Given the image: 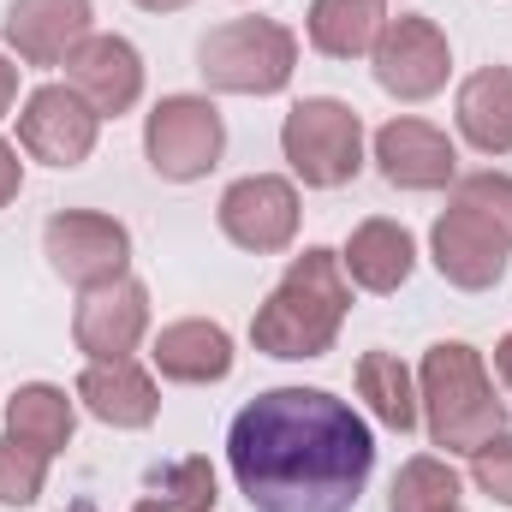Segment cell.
Instances as JSON below:
<instances>
[{
    "instance_id": "1",
    "label": "cell",
    "mask_w": 512,
    "mask_h": 512,
    "mask_svg": "<svg viewBox=\"0 0 512 512\" xmlns=\"http://www.w3.org/2000/svg\"><path fill=\"white\" fill-rule=\"evenodd\" d=\"M227 471L251 512H352L376 435L328 387H268L227 429Z\"/></svg>"
},
{
    "instance_id": "2",
    "label": "cell",
    "mask_w": 512,
    "mask_h": 512,
    "mask_svg": "<svg viewBox=\"0 0 512 512\" xmlns=\"http://www.w3.org/2000/svg\"><path fill=\"white\" fill-rule=\"evenodd\" d=\"M346 316H352V280L340 268V251L304 245L286 262V274L274 280V292L256 304L251 346L268 352V358H286V364L328 358Z\"/></svg>"
},
{
    "instance_id": "3",
    "label": "cell",
    "mask_w": 512,
    "mask_h": 512,
    "mask_svg": "<svg viewBox=\"0 0 512 512\" xmlns=\"http://www.w3.org/2000/svg\"><path fill=\"white\" fill-rule=\"evenodd\" d=\"M423 429L441 453H477L489 435L507 429V399L489 382V364L465 340H435L417 364Z\"/></svg>"
},
{
    "instance_id": "4",
    "label": "cell",
    "mask_w": 512,
    "mask_h": 512,
    "mask_svg": "<svg viewBox=\"0 0 512 512\" xmlns=\"http://www.w3.org/2000/svg\"><path fill=\"white\" fill-rule=\"evenodd\" d=\"M197 72L221 96H280L298 72V36L280 18H227L197 42Z\"/></svg>"
},
{
    "instance_id": "5",
    "label": "cell",
    "mask_w": 512,
    "mask_h": 512,
    "mask_svg": "<svg viewBox=\"0 0 512 512\" xmlns=\"http://www.w3.org/2000/svg\"><path fill=\"white\" fill-rule=\"evenodd\" d=\"M280 155L310 191H340L364 173V120L340 96H304L286 126H280Z\"/></svg>"
},
{
    "instance_id": "6",
    "label": "cell",
    "mask_w": 512,
    "mask_h": 512,
    "mask_svg": "<svg viewBox=\"0 0 512 512\" xmlns=\"http://www.w3.org/2000/svg\"><path fill=\"white\" fill-rule=\"evenodd\" d=\"M227 120L209 96H161L143 120V155L167 185H191L221 167Z\"/></svg>"
},
{
    "instance_id": "7",
    "label": "cell",
    "mask_w": 512,
    "mask_h": 512,
    "mask_svg": "<svg viewBox=\"0 0 512 512\" xmlns=\"http://www.w3.org/2000/svg\"><path fill=\"white\" fill-rule=\"evenodd\" d=\"M42 256H48V268H54L66 286L96 292V286L126 280L131 233L114 215H102V209H60V215H48V227H42Z\"/></svg>"
},
{
    "instance_id": "8",
    "label": "cell",
    "mask_w": 512,
    "mask_h": 512,
    "mask_svg": "<svg viewBox=\"0 0 512 512\" xmlns=\"http://www.w3.org/2000/svg\"><path fill=\"white\" fill-rule=\"evenodd\" d=\"M429 256H435V268H441L447 286H459V292H495L507 280L512 233L495 215H483L477 203L453 197L447 215L429 227Z\"/></svg>"
},
{
    "instance_id": "9",
    "label": "cell",
    "mask_w": 512,
    "mask_h": 512,
    "mask_svg": "<svg viewBox=\"0 0 512 512\" xmlns=\"http://www.w3.org/2000/svg\"><path fill=\"white\" fill-rule=\"evenodd\" d=\"M370 72L393 102H429L447 90V72H453V48H447V30L435 18H417V12H399L387 18L376 48H370Z\"/></svg>"
},
{
    "instance_id": "10",
    "label": "cell",
    "mask_w": 512,
    "mask_h": 512,
    "mask_svg": "<svg viewBox=\"0 0 512 512\" xmlns=\"http://www.w3.org/2000/svg\"><path fill=\"white\" fill-rule=\"evenodd\" d=\"M221 233L251 256H280L292 251L298 239V185L280 179V173H251V179H233L221 191V209H215Z\"/></svg>"
},
{
    "instance_id": "11",
    "label": "cell",
    "mask_w": 512,
    "mask_h": 512,
    "mask_svg": "<svg viewBox=\"0 0 512 512\" xmlns=\"http://www.w3.org/2000/svg\"><path fill=\"white\" fill-rule=\"evenodd\" d=\"M96 137H102V114L72 84H42V90L24 96L18 143H24L30 161H42V167H84Z\"/></svg>"
},
{
    "instance_id": "12",
    "label": "cell",
    "mask_w": 512,
    "mask_h": 512,
    "mask_svg": "<svg viewBox=\"0 0 512 512\" xmlns=\"http://www.w3.org/2000/svg\"><path fill=\"white\" fill-rule=\"evenodd\" d=\"M149 334V286L143 280H114V286H96L78 298V316H72V340L90 364H114L131 358Z\"/></svg>"
},
{
    "instance_id": "13",
    "label": "cell",
    "mask_w": 512,
    "mask_h": 512,
    "mask_svg": "<svg viewBox=\"0 0 512 512\" xmlns=\"http://www.w3.org/2000/svg\"><path fill=\"white\" fill-rule=\"evenodd\" d=\"M66 84L102 114V120H120L143 102V54L131 48L126 36H108V30H90L72 60H66Z\"/></svg>"
},
{
    "instance_id": "14",
    "label": "cell",
    "mask_w": 512,
    "mask_h": 512,
    "mask_svg": "<svg viewBox=\"0 0 512 512\" xmlns=\"http://www.w3.org/2000/svg\"><path fill=\"white\" fill-rule=\"evenodd\" d=\"M376 167L393 191H447L459 179V149L441 126L399 114L376 131Z\"/></svg>"
},
{
    "instance_id": "15",
    "label": "cell",
    "mask_w": 512,
    "mask_h": 512,
    "mask_svg": "<svg viewBox=\"0 0 512 512\" xmlns=\"http://www.w3.org/2000/svg\"><path fill=\"white\" fill-rule=\"evenodd\" d=\"M90 18H96L90 0H12L0 30L24 66H66L72 48L90 36Z\"/></svg>"
},
{
    "instance_id": "16",
    "label": "cell",
    "mask_w": 512,
    "mask_h": 512,
    "mask_svg": "<svg viewBox=\"0 0 512 512\" xmlns=\"http://www.w3.org/2000/svg\"><path fill=\"white\" fill-rule=\"evenodd\" d=\"M155 358V376L179 387H209L233 376V334L221 322H203V316H185V322H167L149 346Z\"/></svg>"
},
{
    "instance_id": "17",
    "label": "cell",
    "mask_w": 512,
    "mask_h": 512,
    "mask_svg": "<svg viewBox=\"0 0 512 512\" xmlns=\"http://www.w3.org/2000/svg\"><path fill=\"white\" fill-rule=\"evenodd\" d=\"M78 405L108 423V429H149L155 411H161V387L149 370H137L131 358H114V364H84L78 376Z\"/></svg>"
},
{
    "instance_id": "18",
    "label": "cell",
    "mask_w": 512,
    "mask_h": 512,
    "mask_svg": "<svg viewBox=\"0 0 512 512\" xmlns=\"http://www.w3.org/2000/svg\"><path fill=\"white\" fill-rule=\"evenodd\" d=\"M340 268H346V280L358 286V292H399L405 280H411V268H417V239L399 227V221H387V215H370V221H358L352 227V239H346V251H340Z\"/></svg>"
},
{
    "instance_id": "19",
    "label": "cell",
    "mask_w": 512,
    "mask_h": 512,
    "mask_svg": "<svg viewBox=\"0 0 512 512\" xmlns=\"http://www.w3.org/2000/svg\"><path fill=\"white\" fill-rule=\"evenodd\" d=\"M459 137L477 155H512V66H483L453 96Z\"/></svg>"
},
{
    "instance_id": "20",
    "label": "cell",
    "mask_w": 512,
    "mask_h": 512,
    "mask_svg": "<svg viewBox=\"0 0 512 512\" xmlns=\"http://www.w3.org/2000/svg\"><path fill=\"white\" fill-rule=\"evenodd\" d=\"M387 24V0H310V48L322 60H364Z\"/></svg>"
},
{
    "instance_id": "21",
    "label": "cell",
    "mask_w": 512,
    "mask_h": 512,
    "mask_svg": "<svg viewBox=\"0 0 512 512\" xmlns=\"http://www.w3.org/2000/svg\"><path fill=\"white\" fill-rule=\"evenodd\" d=\"M72 429H78V405L66 399V387L24 382L12 399H6V435L24 441V447H36V453H48V459L66 453Z\"/></svg>"
},
{
    "instance_id": "22",
    "label": "cell",
    "mask_w": 512,
    "mask_h": 512,
    "mask_svg": "<svg viewBox=\"0 0 512 512\" xmlns=\"http://www.w3.org/2000/svg\"><path fill=\"white\" fill-rule=\"evenodd\" d=\"M358 393L370 399V411L382 417L393 435H411L417 423H423V405H417V382H411V370L399 364V352H364L358 358Z\"/></svg>"
},
{
    "instance_id": "23",
    "label": "cell",
    "mask_w": 512,
    "mask_h": 512,
    "mask_svg": "<svg viewBox=\"0 0 512 512\" xmlns=\"http://www.w3.org/2000/svg\"><path fill=\"white\" fill-rule=\"evenodd\" d=\"M215 465L209 459H173L161 471L143 477V495H137V512H215Z\"/></svg>"
},
{
    "instance_id": "24",
    "label": "cell",
    "mask_w": 512,
    "mask_h": 512,
    "mask_svg": "<svg viewBox=\"0 0 512 512\" xmlns=\"http://www.w3.org/2000/svg\"><path fill=\"white\" fill-rule=\"evenodd\" d=\"M459 495H465L459 471L447 459H435V453H417V459L399 465L387 512H459Z\"/></svg>"
},
{
    "instance_id": "25",
    "label": "cell",
    "mask_w": 512,
    "mask_h": 512,
    "mask_svg": "<svg viewBox=\"0 0 512 512\" xmlns=\"http://www.w3.org/2000/svg\"><path fill=\"white\" fill-rule=\"evenodd\" d=\"M42 483H48V453L0 435V507H36Z\"/></svg>"
},
{
    "instance_id": "26",
    "label": "cell",
    "mask_w": 512,
    "mask_h": 512,
    "mask_svg": "<svg viewBox=\"0 0 512 512\" xmlns=\"http://www.w3.org/2000/svg\"><path fill=\"white\" fill-rule=\"evenodd\" d=\"M471 483H477L495 507H512V429L489 435V441L471 453Z\"/></svg>"
},
{
    "instance_id": "27",
    "label": "cell",
    "mask_w": 512,
    "mask_h": 512,
    "mask_svg": "<svg viewBox=\"0 0 512 512\" xmlns=\"http://www.w3.org/2000/svg\"><path fill=\"white\" fill-rule=\"evenodd\" d=\"M453 197L477 203L483 215H495V221L512 233V173H495V167H483V173H465V179H453Z\"/></svg>"
},
{
    "instance_id": "28",
    "label": "cell",
    "mask_w": 512,
    "mask_h": 512,
    "mask_svg": "<svg viewBox=\"0 0 512 512\" xmlns=\"http://www.w3.org/2000/svg\"><path fill=\"white\" fill-rule=\"evenodd\" d=\"M18 191H24V161H18V149L0 137V209H6Z\"/></svg>"
},
{
    "instance_id": "29",
    "label": "cell",
    "mask_w": 512,
    "mask_h": 512,
    "mask_svg": "<svg viewBox=\"0 0 512 512\" xmlns=\"http://www.w3.org/2000/svg\"><path fill=\"white\" fill-rule=\"evenodd\" d=\"M12 102H18V66L0 54V120L12 114Z\"/></svg>"
},
{
    "instance_id": "30",
    "label": "cell",
    "mask_w": 512,
    "mask_h": 512,
    "mask_svg": "<svg viewBox=\"0 0 512 512\" xmlns=\"http://www.w3.org/2000/svg\"><path fill=\"white\" fill-rule=\"evenodd\" d=\"M495 376H501V382H507V393H512V334L495 346Z\"/></svg>"
},
{
    "instance_id": "31",
    "label": "cell",
    "mask_w": 512,
    "mask_h": 512,
    "mask_svg": "<svg viewBox=\"0 0 512 512\" xmlns=\"http://www.w3.org/2000/svg\"><path fill=\"white\" fill-rule=\"evenodd\" d=\"M137 6H143V12H185L191 0H137Z\"/></svg>"
},
{
    "instance_id": "32",
    "label": "cell",
    "mask_w": 512,
    "mask_h": 512,
    "mask_svg": "<svg viewBox=\"0 0 512 512\" xmlns=\"http://www.w3.org/2000/svg\"><path fill=\"white\" fill-rule=\"evenodd\" d=\"M66 512H96V501H90V495H78V501H72Z\"/></svg>"
}]
</instances>
